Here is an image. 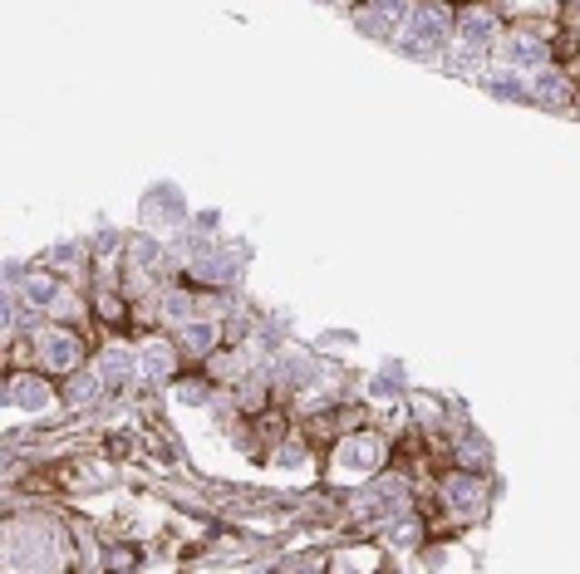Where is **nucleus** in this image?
I'll list each match as a JSON object with an SVG mask.
<instances>
[{"label":"nucleus","instance_id":"nucleus-1","mask_svg":"<svg viewBox=\"0 0 580 574\" xmlns=\"http://www.w3.org/2000/svg\"><path fill=\"white\" fill-rule=\"evenodd\" d=\"M448 15H443L438 5H418L414 15H408V25H404V50H414V54H428V50H438L443 40H448Z\"/></svg>","mask_w":580,"mask_h":574},{"label":"nucleus","instance_id":"nucleus-2","mask_svg":"<svg viewBox=\"0 0 580 574\" xmlns=\"http://www.w3.org/2000/svg\"><path fill=\"white\" fill-rule=\"evenodd\" d=\"M408 15H414L408 0H369V5L355 10V20H359L365 35H394V30L408 25Z\"/></svg>","mask_w":580,"mask_h":574},{"label":"nucleus","instance_id":"nucleus-3","mask_svg":"<svg viewBox=\"0 0 580 574\" xmlns=\"http://www.w3.org/2000/svg\"><path fill=\"white\" fill-rule=\"evenodd\" d=\"M379 467V442L374 437H345L340 451H335V471L340 476H369Z\"/></svg>","mask_w":580,"mask_h":574},{"label":"nucleus","instance_id":"nucleus-4","mask_svg":"<svg viewBox=\"0 0 580 574\" xmlns=\"http://www.w3.org/2000/svg\"><path fill=\"white\" fill-rule=\"evenodd\" d=\"M492 30H497V20H492L487 10H467V15L457 20V40H463V59H467V64L482 59V50L492 45Z\"/></svg>","mask_w":580,"mask_h":574},{"label":"nucleus","instance_id":"nucleus-5","mask_svg":"<svg viewBox=\"0 0 580 574\" xmlns=\"http://www.w3.org/2000/svg\"><path fill=\"white\" fill-rule=\"evenodd\" d=\"M40 353H45V369H55V373H69L79 363V339L69 334V329H45V339H40Z\"/></svg>","mask_w":580,"mask_h":574},{"label":"nucleus","instance_id":"nucleus-6","mask_svg":"<svg viewBox=\"0 0 580 574\" xmlns=\"http://www.w3.org/2000/svg\"><path fill=\"white\" fill-rule=\"evenodd\" d=\"M404 510H408V486L404 481H384L379 491L359 506V516L365 520H389V516H404Z\"/></svg>","mask_w":580,"mask_h":574},{"label":"nucleus","instance_id":"nucleus-7","mask_svg":"<svg viewBox=\"0 0 580 574\" xmlns=\"http://www.w3.org/2000/svg\"><path fill=\"white\" fill-rule=\"evenodd\" d=\"M10 408H20V412H45L50 408V388H45V378H35V373L10 378Z\"/></svg>","mask_w":580,"mask_h":574},{"label":"nucleus","instance_id":"nucleus-8","mask_svg":"<svg viewBox=\"0 0 580 574\" xmlns=\"http://www.w3.org/2000/svg\"><path fill=\"white\" fill-rule=\"evenodd\" d=\"M506 59H512L516 69H531V74H536V69H546V45H541L536 35H512V40H506Z\"/></svg>","mask_w":580,"mask_h":574},{"label":"nucleus","instance_id":"nucleus-9","mask_svg":"<svg viewBox=\"0 0 580 574\" xmlns=\"http://www.w3.org/2000/svg\"><path fill=\"white\" fill-rule=\"evenodd\" d=\"M167 373H173V349L158 339V344L143 349V378H153V383H158V378H167Z\"/></svg>","mask_w":580,"mask_h":574},{"label":"nucleus","instance_id":"nucleus-10","mask_svg":"<svg viewBox=\"0 0 580 574\" xmlns=\"http://www.w3.org/2000/svg\"><path fill=\"white\" fill-rule=\"evenodd\" d=\"M448 500L457 510H477L482 506V486L473 481V476H453V481H448Z\"/></svg>","mask_w":580,"mask_h":574},{"label":"nucleus","instance_id":"nucleus-11","mask_svg":"<svg viewBox=\"0 0 580 574\" xmlns=\"http://www.w3.org/2000/svg\"><path fill=\"white\" fill-rule=\"evenodd\" d=\"M99 373H104V383H124V378H133V359L124 349H108L99 359Z\"/></svg>","mask_w":580,"mask_h":574},{"label":"nucleus","instance_id":"nucleus-12","mask_svg":"<svg viewBox=\"0 0 580 574\" xmlns=\"http://www.w3.org/2000/svg\"><path fill=\"white\" fill-rule=\"evenodd\" d=\"M183 339H187V349L207 353V349L216 344V324H207V320H187V329H183Z\"/></svg>","mask_w":580,"mask_h":574},{"label":"nucleus","instance_id":"nucleus-13","mask_svg":"<svg viewBox=\"0 0 580 574\" xmlns=\"http://www.w3.org/2000/svg\"><path fill=\"white\" fill-rule=\"evenodd\" d=\"M99 383H104V373H84V378H79V383H75V388H69V398H75V402H79V408H84V402H99V393H104V388H99Z\"/></svg>","mask_w":580,"mask_h":574},{"label":"nucleus","instance_id":"nucleus-14","mask_svg":"<svg viewBox=\"0 0 580 574\" xmlns=\"http://www.w3.org/2000/svg\"><path fill=\"white\" fill-rule=\"evenodd\" d=\"M50 300H55V285H50V280H40V275L25 280V304H30V310H45Z\"/></svg>","mask_w":580,"mask_h":574},{"label":"nucleus","instance_id":"nucleus-15","mask_svg":"<svg viewBox=\"0 0 580 574\" xmlns=\"http://www.w3.org/2000/svg\"><path fill=\"white\" fill-rule=\"evenodd\" d=\"M536 99L541 104H555V99H561V79L546 74V69H536Z\"/></svg>","mask_w":580,"mask_h":574},{"label":"nucleus","instance_id":"nucleus-16","mask_svg":"<svg viewBox=\"0 0 580 574\" xmlns=\"http://www.w3.org/2000/svg\"><path fill=\"white\" fill-rule=\"evenodd\" d=\"M163 310H167V320H192V300L187 295H167Z\"/></svg>","mask_w":580,"mask_h":574},{"label":"nucleus","instance_id":"nucleus-17","mask_svg":"<svg viewBox=\"0 0 580 574\" xmlns=\"http://www.w3.org/2000/svg\"><path fill=\"white\" fill-rule=\"evenodd\" d=\"M197 275H207V280H232V261H207V265H197Z\"/></svg>","mask_w":580,"mask_h":574},{"label":"nucleus","instance_id":"nucleus-18","mask_svg":"<svg viewBox=\"0 0 580 574\" xmlns=\"http://www.w3.org/2000/svg\"><path fill=\"white\" fill-rule=\"evenodd\" d=\"M394 540H398V545H414V540H418V525H414V520L394 525Z\"/></svg>","mask_w":580,"mask_h":574},{"label":"nucleus","instance_id":"nucleus-19","mask_svg":"<svg viewBox=\"0 0 580 574\" xmlns=\"http://www.w3.org/2000/svg\"><path fill=\"white\" fill-rule=\"evenodd\" d=\"M374 398H394V373H384L379 383H374Z\"/></svg>","mask_w":580,"mask_h":574},{"label":"nucleus","instance_id":"nucleus-20","mask_svg":"<svg viewBox=\"0 0 580 574\" xmlns=\"http://www.w3.org/2000/svg\"><path fill=\"white\" fill-rule=\"evenodd\" d=\"M281 467H300V447H285L281 451Z\"/></svg>","mask_w":580,"mask_h":574}]
</instances>
